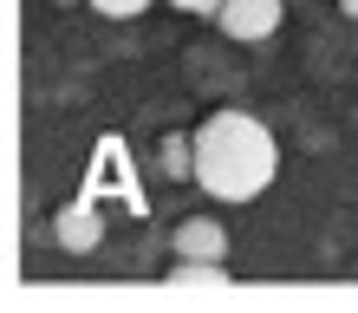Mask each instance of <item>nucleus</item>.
<instances>
[{
    "instance_id": "4",
    "label": "nucleus",
    "mask_w": 358,
    "mask_h": 313,
    "mask_svg": "<svg viewBox=\"0 0 358 313\" xmlns=\"http://www.w3.org/2000/svg\"><path fill=\"white\" fill-rule=\"evenodd\" d=\"M170 242H176L182 261H228V228L215 216H182Z\"/></svg>"
},
{
    "instance_id": "6",
    "label": "nucleus",
    "mask_w": 358,
    "mask_h": 313,
    "mask_svg": "<svg viewBox=\"0 0 358 313\" xmlns=\"http://www.w3.org/2000/svg\"><path fill=\"white\" fill-rule=\"evenodd\" d=\"M150 163H157V176H170V183L196 176V131H163Z\"/></svg>"
},
{
    "instance_id": "8",
    "label": "nucleus",
    "mask_w": 358,
    "mask_h": 313,
    "mask_svg": "<svg viewBox=\"0 0 358 313\" xmlns=\"http://www.w3.org/2000/svg\"><path fill=\"white\" fill-rule=\"evenodd\" d=\"M176 13H196V20H215L222 13V0H170Z\"/></svg>"
},
{
    "instance_id": "10",
    "label": "nucleus",
    "mask_w": 358,
    "mask_h": 313,
    "mask_svg": "<svg viewBox=\"0 0 358 313\" xmlns=\"http://www.w3.org/2000/svg\"><path fill=\"white\" fill-rule=\"evenodd\" d=\"M52 7H72V0H52Z\"/></svg>"
},
{
    "instance_id": "7",
    "label": "nucleus",
    "mask_w": 358,
    "mask_h": 313,
    "mask_svg": "<svg viewBox=\"0 0 358 313\" xmlns=\"http://www.w3.org/2000/svg\"><path fill=\"white\" fill-rule=\"evenodd\" d=\"M85 7H92V13H104V20H137L150 0H85Z\"/></svg>"
},
{
    "instance_id": "2",
    "label": "nucleus",
    "mask_w": 358,
    "mask_h": 313,
    "mask_svg": "<svg viewBox=\"0 0 358 313\" xmlns=\"http://www.w3.org/2000/svg\"><path fill=\"white\" fill-rule=\"evenodd\" d=\"M280 20H287V0H222L215 27L228 39H241V46H255V39H273V33H280Z\"/></svg>"
},
{
    "instance_id": "1",
    "label": "nucleus",
    "mask_w": 358,
    "mask_h": 313,
    "mask_svg": "<svg viewBox=\"0 0 358 313\" xmlns=\"http://www.w3.org/2000/svg\"><path fill=\"white\" fill-rule=\"evenodd\" d=\"M273 170H280V151H273V131L248 111H208L196 124V183L215 202H255Z\"/></svg>"
},
{
    "instance_id": "3",
    "label": "nucleus",
    "mask_w": 358,
    "mask_h": 313,
    "mask_svg": "<svg viewBox=\"0 0 358 313\" xmlns=\"http://www.w3.org/2000/svg\"><path fill=\"white\" fill-rule=\"evenodd\" d=\"M52 242L66 248V255H92V248L104 242V216H98V202H66L52 216Z\"/></svg>"
},
{
    "instance_id": "9",
    "label": "nucleus",
    "mask_w": 358,
    "mask_h": 313,
    "mask_svg": "<svg viewBox=\"0 0 358 313\" xmlns=\"http://www.w3.org/2000/svg\"><path fill=\"white\" fill-rule=\"evenodd\" d=\"M339 13H345V20H358V0H339Z\"/></svg>"
},
{
    "instance_id": "5",
    "label": "nucleus",
    "mask_w": 358,
    "mask_h": 313,
    "mask_svg": "<svg viewBox=\"0 0 358 313\" xmlns=\"http://www.w3.org/2000/svg\"><path fill=\"white\" fill-rule=\"evenodd\" d=\"M163 287H176V294H222L228 287V261H182L176 255V267L163 274Z\"/></svg>"
}]
</instances>
